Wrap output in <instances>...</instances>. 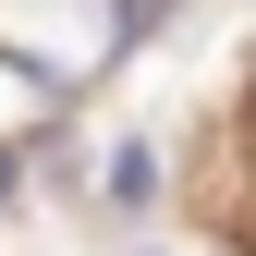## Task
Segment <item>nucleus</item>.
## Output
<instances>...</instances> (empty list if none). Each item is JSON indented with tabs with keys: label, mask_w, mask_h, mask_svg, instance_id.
Listing matches in <instances>:
<instances>
[{
	"label": "nucleus",
	"mask_w": 256,
	"mask_h": 256,
	"mask_svg": "<svg viewBox=\"0 0 256 256\" xmlns=\"http://www.w3.org/2000/svg\"><path fill=\"white\" fill-rule=\"evenodd\" d=\"M0 196H12V146H0Z\"/></svg>",
	"instance_id": "f257e3e1"
}]
</instances>
